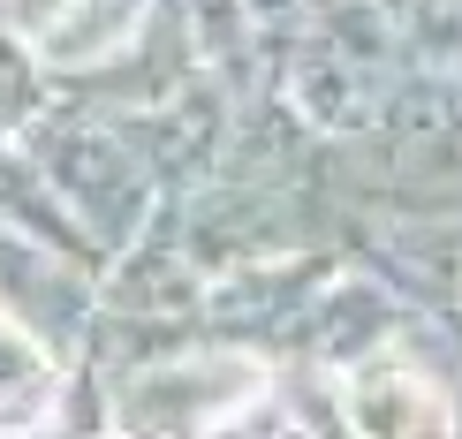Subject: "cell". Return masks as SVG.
<instances>
[{"mask_svg": "<svg viewBox=\"0 0 462 439\" xmlns=\"http://www.w3.org/2000/svg\"><path fill=\"white\" fill-rule=\"evenodd\" d=\"M356 425L372 439H439V402L425 387H410V379L379 371L356 387Z\"/></svg>", "mask_w": 462, "mask_h": 439, "instance_id": "6da1fadb", "label": "cell"}]
</instances>
